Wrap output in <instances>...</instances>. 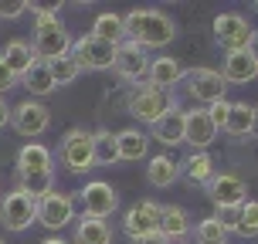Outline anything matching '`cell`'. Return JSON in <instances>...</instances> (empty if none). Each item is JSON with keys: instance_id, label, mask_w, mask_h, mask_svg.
<instances>
[{"instance_id": "cell-1", "label": "cell", "mask_w": 258, "mask_h": 244, "mask_svg": "<svg viewBox=\"0 0 258 244\" xmlns=\"http://www.w3.org/2000/svg\"><path fill=\"white\" fill-rule=\"evenodd\" d=\"M27 11L38 17V21H34V41H31L38 61H54V58H61V54L72 51V34H68V27L58 21V4H54V7L27 4Z\"/></svg>"}, {"instance_id": "cell-2", "label": "cell", "mask_w": 258, "mask_h": 244, "mask_svg": "<svg viewBox=\"0 0 258 244\" xmlns=\"http://www.w3.org/2000/svg\"><path fill=\"white\" fill-rule=\"evenodd\" d=\"M58 163H61L68 173H75V177H82V173H89L92 167H95V153H92V132L89 129H68L61 136V142H58Z\"/></svg>"}, {"instance_id": "cell-3", "label": "cell", "mask_w": 258, "mask_h": 244, "mask_svg": "<svg viewBox=\"0 0 258 244\" xmlns=\"http://www.w3.org/2000/svg\"><path fill=\"white\" fill-rule=\"evenodd\" d=\"M170 105H173V95L153 89L150 82H136V85L126 92V112H129V116H136L140 122H146V126H153Z\"/></svg>"}, {"instance_id": "cell-4", "label": "cell", "mask_w": 258, "mask_h": 244, "mask_svg": "<svg viewBox=\"0 0 258 244\" xmlns=\"http://www.w3.org/2000/svg\"><path fill=\"white\" fill-rule=\"evenodd\" d=\"M0 224L14 234L27 231L31 224H38V200H31L24 190L14 187L11 193L0 197Z\"/></svg>"}, {"instance_id": "cell-5", "label": "cell", "mask_w": 258, "mask_h": 244, "mask_svg": "<svg viewBox=\"0 0 258 244\" xmlns=\"http://www.w3.org/2000/svg\"><path fill=\"white\" fill-rule=\"evenodd\" d=\"M78 204H82V217L109 220L119 210V193L112 190L105 180H92V183H85V187H82Z\"/></svg>"}, {"instance_id": "cell-6", "label": "cell", "mask_w": 258, "mask_h": 244, "mask_svg": "<svg viewBox=\"0 0 258 244\" xmlns=\"http://www.w3.org/2000/svg\"><path fill=\"white\" fill-rule=\"evenodd\" d=\"M72 54L82 64V71H109L116 61V44H105L92 34H82L78 41H72Z\"/></svg>"}, {"instance_id": "cell-7", "label": "cell", "mask_w": 258, "mask_h": 244, "mask_svg": "<svg viewBox=\"0 0 258 244\" xmlns=\"http://www.w3.org/2000/svg\"><path fill=\"white\" fill-rule=\"evenodd\" d=\"M207 197L214 200L218 210H238L248 204V183L234 173H214L207 183Z\"/></svg>"}, {"instance_id": "cell-8", "label": "cell", "mask_w": 258, "mask_h": 244, "mask_svg": "<svg viewBox=\"0 0 258 244\" xmlns=\"http://www.w3.org/2000/svg\"><path fill=\"white\" fill-rule=\"evenodd\" d=\"M11 126L27 136V139H34L41 132H48L51 126V112H48V105L38 102V99H24L21 105H11Z\"/></svg>"}, {"instance_id": "cell-9", "label": "cell", "mask_w": 258, "mask_h": 244, "mask_svg": "<svg viewBox=\"0 0 258 244\" xmlns=\"http://www.w3.org/2000/svg\"><path fill=\"white\" fill-rule=\"evenodd\" d=\"M248 38H251V24H248L241 14H218L214 17V41L224 54L245 51Z\"/></svg>"}, {"instance_id": "cell-10", "label": "cell", "mask_w": 258, "mask_h": 244, "mask_svg": "<svg viewBox=\"0 0 258 244\" xmlns=\"http://www.w3.org/2000/svg\"><path fill=\"white\" fill-rule=\"evenodd\" d=\"M187 92H190L194 102L214 105V102H221V99H224L228 82L221 78L218 68H194V71H187Z\"/></svg>"}, {"instance_id": "cell-11", "label": "cell", "mask_w": 258, "mask_h": 244, "mask_svg": "<svg viewBox=\"0 0 258 244\" xmlns=\"http://www.w3.org/2000/svg\"><path fill=\"white\" fill-rule=\"evenodd\" d=\"M112 71H116L122 82L136 85V82H146V71H150V58H146V48H140L136 41H122L116 48V61H112Z\"/></svg>"}, {"instance_id": "cell-12", "label": "cell", "mask_w": 258, "mask_h": 244, "mask_svg": "<svg viewBox=\"0 0 258 244\" xmlns=\"http://www.w3.org/2000/svg\"><path fill=\"white\" fill-rule=\"evenodd\" d=\"M75 220V200L68 193L51 190L48 197L38 200V224H44L48 231H58V227H68Z\"/></svg>"}, {"instance_id": "cell-13", "label": "cell", "mask_w": 258, "mask_h": 244, "mask_svg": "<svg viewBox=\"0 0 258 244\" xmlns=\"http://www.w3.org/2000/svg\"><path fill=\"white\" fill-rule=\"evenodd\" d=\"M156 224H160V204H153V200H140L122 214V231L129 234V241L156 234Z\"/></svg>"}, {"instance_id": "cell-14", "label": "cell", "mask_w": 258, "mask_h": 244, "mask_svg": "<svg viewBox=\"0 0 258 244\" xmlns=\"http://www.w3.org/2000/svg\"><path fill=\"white\" fill-rule=\"evenodd\" d=\"M218 139V129L207 116V109H190L183 112V142H190L197 153H207V146Z\"/></svg>"}, {"instance_id": "cell-15", "label": "cell", "mask_w": 258, "mask_h": 244, "mask_svg": "<svg viewBox=\"0 0 258 244\" xmlns=\"http://www.w3.org/2000/svg\"><path fill=\"white\" fill-rule=\"evenodd\" d=\"M150 139H156L160 146H170V149H173V146H183V109H180L177 99H173V105L150 126Z\"/></svg>"}, {"instance_id": "cell-16", "label": "cell", "mask_w": 258, "mask_h": 244, "mask_svg": "<svg viewBox=\"0 0 258 244\" xmlns=\"http://www.w3.org/2000/svg\"><path fill=\"white\" fill-rule=\"evenodd\" d=\"M173 38H177V27L170 21V14L146 11V21H143V31H140V48H163Z\"/></svg>"}, {"instance_id": "cell-17", "label": "cell", "mask_w": 258, "mask_h": 244, "mask_svg": "<svg viewBox=\"0 0 258 244\" xmlns=\"http://www.w3.org/2000/svg\"><path fill=\"white\" fill-rule=\"evenodd\" d=\"M187 78V68H183L177 58H150V71H146V82L160 92H173V85H180Z\"/></svg>"}, {"instance_id": "cell-18", "label": "cell", "mask_w": 258, "mask_h": 244, "mask_svg": "<svg viewBox=\"0 0 258 244\" xmlns=\"http://www.w3.org/2000/svg\"><path fill=\"white\" fill-rule=\"evenodd\" d=\"M221 78L228 85H248L258 78V64L248 58V51H234L224 54V64H221Z\"/></svg>"}, {"instance_id": "cell-19", "label": "cell", "mask_w": 258, "mask_h": 244, "mask_svg": "<svg viewBox=\"0 0 258 244\" xmlns=\"http://www.w3.org/2000/svg\"><path fill=\"white\" fill-rule=\"evenodd\" d=\"M156 231L163 234L170 244L173 241H183L187 234H190V217H187V210L177 204H167L160 207V224H156Z\"/></svg>"}, {"instance_id": "cell-20", "label": "cell", "mask_w": 258, "mask_h": 244, "mask_svg": "<svg viewBox=\"0 0 258 244\" xmlns=\"http://www.w3.org/2000/svg\"><path fill=\"white\" fill-rule=\"evenodd\" d=\"M41 170H54L51 149L41 146V142L21 146V153H17V177H24V173H41Z\"/></svg>"}, {"instance_id": "cell-21", "label": "cell", "mask_w": 258, "mask_h": 244, "mask_svg": "<svg viewBox=\"0 0 258 244\" xmlns=\"http://www.w3.org/2000/svg\"><path fill=\"white\" fill-rule=\"evenodd\" d=\"M4 64L11 68L14 75H17V82L31 71V64L38 61V54H34V48L27 44V41H21V38H14V41H7V48H4Z\"/></svg>"}, {"instance_id": "cell-22", "label": "cell", "mask_w": 258, "mask_h": 244, "mask_svg": "<svg viewBox=\"0 0 258 244\" xmlns=\"http://www.w3.org/2000/svg\"><path fill=\"white\" fill-rule=\"evenodd\" d=\"M72 244H112V227H109V220L78 217L75 220V234H72Z\"/></svg>"}, {"instance_id": "cell-23", "label": "cell", "mask_w": 258, "mask_h": 244, "mask_svg": "<svg viewBox=\"0 0 258 244\" xmlns=\"http://www.w3.org/2000/svg\"><path fill=\"white\" fill-rule=\"evenodd\" d=\"M116 146H119V159L122 163H136V159H146L150 136L140 132V129H122V132H116Z\"/></svg>"}, {"instance_id": "cell-24", "label": "cell", "mask_w": 258, "mask_h": 244, "mask_svg": "<svg viewBox=\"0 0 258 244\" xmlns=\"http://www.w3.org/2000/svg\"><path fill=\"white\" fill-rule=\"evenodd\" d=\"M214 173H218V170H214V159H211L207 153H190L180 163V177L187 183H194V187H207Z\"/></svg>"}, {"instance_id": "cell-25", "label": "cell", "mask_w": 258, "mask_h": 244, "mask_svg": "<svg viewBox=\"0 0 258 244\" xmlns=\"http://www.w3.org/2000/svg\"><path fill=\"white\" fill-rule=\"evenodd\" d=\"M146 180L163 190V187H170V183L180 180V163H177L173 156H167V153L153 156V159L146 163Z\"/></svg>"}, {"instance_id": "cell-26", "label": "cell", "mask_w": 258, "mask_h": 244, "mask_svg": "<svg viewBox=\"0 0 258 244\" xmlns=\"http://www.w3.org/2000/svg\"><path fill=\"white\" fill-rule=\"evenodd\" d=\"M21 85L27 89L31 99H44V95H51V92H54V78H51L48 61H34V64H31V71L21 78Z\"/></svg>"}, {"instance_id": "cell-27", "label": "cell", "mask_w": 258, "mask_h": 244, "mask_svg": "<svg viewBox=\"0 0 258 244\" xmlns=\"http://www.w3.org/2000/svg\"><path fill=\"white\" fill-rule=\"evenodd\" d=\"M92 153H95V167H112V163H119L116 132L95 129V132H92Z\"/></svg>"}, {"instance_id": "cell-28", "label": "cell", "mask_w": 258, "mask_h": 244, "mask_svg": "<svg viewBox=\"0 0 258 244\" xmlns=\"http://www.w3.org/2000/svg\"><path fill=\"white\" fill-rule=\"evenodd\" d=\"M92 38H99V41H105V44H122L126 41V34H122V17L119 14H99L95 17V24H92Z\"/></svg>"}, {"instance_id": "cell-29", "label": "cell", "mask_w": 258, "mask_h": 244, "mask_svg": "<svg viewBox=\"0 0 258 244\" xmlns=\"http://www.w3.org/2000/svg\"><path fill=\"white\" fill-rule=\"evenodd\" d=\"M17 190H24L31 200H41L54 190V170H41V173H24L17 177Z\"/></svg>"}, {"instance_id": "cell-30", "label": "cell", "mask_w": 258, "mask_h": 244, "mask_svg": "<svg viewBox=\"0 0 258 244\" xmlns=\"http://www.w3.org/2000/svg\"><path fill=\"white\" fill-rule=\"evenodd\" d=\"M48 68H51L54 89H61V85H72V82L82 75V64L75 61V54H72V51L61 54V58H54V61H48Z\"/></svg>"}, {"instance_id": "cell-31", "label": "cell", "mask_w": 258, "mask_h": 244, "mask_svg": "<svg viewBox=\"0 0 258 244\" xmlns=\"http://www.w3.org/2000/svg\"><path fill=\"white\" fill-rule=\"evenodd\" d=\"M231 234L221 227L218 217H204L194 224V244H228Z\"/></svg>"}, {"instance_id": "cell-32", "label": "cell", "mask_w": 258, "mask_h": 244, "mask_svg": "<svg viewBox=\"0 0 258 244\" xmlns=\"http://www.w3.org/2000/svg\"><path fill=\"white\" fill-rule=\"evenodd\" d=\"M224 132H231V136H251V105L248 102H231Z\"/></svg>"}, {"instance_id": "cell-33", "label": "cell", "mask_w": 258, "mask_h": 244, "mask_svg": "<svg viewBox=\"0 0 258 244\" xmlns=\"http://www.w3.org/2000/svg\"><path fill=\"white\" fill-rule=\"evenodd\" d=\"M234 234L238 237H258V200H248L245 207H238Z\"/></svg>"}, {"instance_id": "cell-34", "label": "cell", "mask_w": 258, "mask_h": 244, "mask_svg": "<svg viewBox=\"0 0 258 244\" xmlns=\"http://www.w3.org/2000/svg\"><path fill=\"white\" fill-rule=\"evenodd\" d=\"M143 21H146V11H129L126 17H122V34H126V41H136V44H140Z\"/></svg>"}, {"instance_id": "cell-35", "label": "cell", "mask_w": 258, "mask_h": 244, "mask_svg": "<svg viewBox=\"0 0 258 244\" xmlns=\"http://www.w3.org/2000/svg\"><path fill=\"white\" fill-rule=\"evenodd\" d=\"M228 109H231V102H228V99H221V102L207 105V116H211L214 129H224V122H228Z\"/></svg>"}, {"instance_id": "cell-36", "label": "cell", "mask_w": 258, "mask_h": 244, "mask_svg": "<svg viewBox=\"0 0 258 244\" xmlns=\"http://www.w3.org/2000/svg\"><path fill=\"white\" fill-rule=\"evenodd\" d=\"M24 11H27V4H21V0H7V4H0V21H17Z\"/></svg>"}, {"instance_id": "cell-37", "label": "cell", "mask_w": 258, "mask_h": 244, "mask_svg": "<svg viewBox=\"0 0 258 244\" xmlns=\"http://www.w3.org/2000/svg\"><path fill=\"white\" fill-rule=\"evenodd\" d=\"M14 85H17V75H14L11 68L4 64V58H0V95H4V92H11Z\"/></svg>"}, {"instance_id": "cell-38", "label": "cell", "mask_w": 258, "mask_h": 244, "mask_svg": "<svg viewBox=\"0 0 258 244\" xmlns=\"http://www.w3.org/2000/svg\"><path fill=\"white\" fill-rule=\"evenodd\" d=\"M214 217L221 220V227H224L228 234H234V224H238V210H218Z\"/></svg>"}, {"instance_id": "cell-39", "label": "cell", "mask_w": 258, "mask_h": 244, "mask_svg": "<svg viewBox=\"0 0 258 244\" xmlns=\"http://www.w3.org/2000/svg\"><path fill=\"white\" fill-rule=\"evenodd\" d=\"M245 51H248V58L258 64V31H251V38H248V44H245Z\"/></svg>"}, {"instance_id": "cell-40", "label": "cell", "mask_w": 258, "mask_h": 244, "mask_svg": "<svg viewBox=\"0 0 258 244\" xmlns=\"http://www.w3.org/2000/svg\"><path fill=\"white\" fill-rule=\"evenodd\" d=\"M133 244H170V241H167V237H163L160 231H156V234H146V237H136Z\"/></svg>"}, {"instance_id": "cell-41", "label": "cell", "mask_w": 258, "mask_h": 244, "mask_svg": "<svg viewBox=\"0 0 258 244\" xmlns=\"http://www.w3.org/2000/svg\"><path fill=\"white\" fill-rule=\"evenodd\" d=\"M11 126V105L4 102V95H0V129Z\"/></svg>"}, {"instance_id": "cell-42", "label": "cell", "mask_w": 258, "mask_h": 244, "mask_svg": "<svg viewBox=\"0 0 258 244\" xmlns=\"http://www.w3.org/2000/svg\"><path fill=\"white\" fill-rule=\"evenodd\" d=\"M251 136H258V105H251Z\"/></svg>"}, {"instance_id": "cell-43", "label": "cell", "mask_w": 258, "mask_h": 244, "mask_svg": "<svg viewBox=\"0 0 258 244\" xmlns=\"http://www.w3.org/2000/svg\"><path fill=\"white\" fill-rule=\"evenodd\" d=\"M41 244H68V241H61V237H44Z\"/></svg>"}, {"instance_id": "cell-44", "label": "cell", "mask_w": 258, "mask_h": 244, "mask_svg": "<svg viewBox=\"0 0 258 244\" xmlns=\"http://www.w3.org/2000/svg\"><path fill=\"white\" fill-rule=\"evenodd\" d=\"M255 11H258V0H255Z\"/></svg>"}, {"instance_id": "cell-45", "label": "cell", "mask_w": 258, "mask_h": 244, "mask_svg": "<svg viewBox=\"0 0 258 244\" xmlns=\"http://www.w3.org/2000/svg\"><path fill=\"white\" fill-rule=\"evenodd\" d=\"M177 244H187V241H177Z\"/></svg>"}, {"instance_id": "cell-46", "label": "cell", "mask_w": 258, "mask_h": 244, "mask_svg": "<svg viewBox=\"0 0 258 244\" xmlns=\"http://www.w3.org/2000/svg\"><path fill=\"white\" fill-rule=\"evenodd\" d=\"M0 244H4V241H0Z\"/></svg>"}]
</instances>
